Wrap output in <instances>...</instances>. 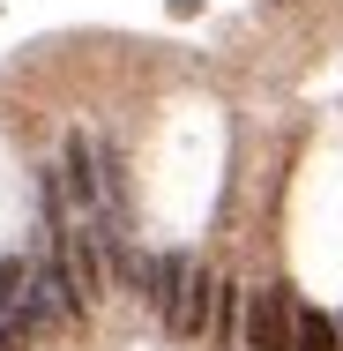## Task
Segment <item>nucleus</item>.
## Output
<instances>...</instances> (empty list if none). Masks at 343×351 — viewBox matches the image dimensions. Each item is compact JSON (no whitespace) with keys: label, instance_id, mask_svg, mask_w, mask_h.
<instances>
[{"label":"nucleus","instance_id":"1","mask_svg":"<svg viewBox=\"0 0 343 351\" xmlns=\"http://www.w3.org/2000/svg\"><path fill=\"white\" fill-rule=\"evenodd\" d=\"M291 337H298V299L283 284L246 291V351H291Z\"/></svg>","mask_w":343,"mask_h":351},{"label":"nucleus","instance_id":"2","mask_svg":"<svg viewBox=\"0 0 343 351\" xmlns=\"http://www.w3.org/2000/svg\"><path fill=\"white\" fill-rule=\"evenodd\" d=\"M216 269H209V262H194V269H187V284H179V306H172V322H164V329H172V337H209V322H216Z\"/></svg>","mask_w":343,"mask_h":351},{"label":"nucleus","instance_id":"3","mask_svg":"<svg viewBox=\"0 0 343 351\" xmlns=\"http://www.w3.org/2000/svg\"><path fill=\"white\" fill-rule=\"evenodd\" d=\"M209 337H216V351L246 344V291H239V284H216V322H209Z\"/></svg>","mask_w":343,"mask_h":351},{"label":"nucleus","instance_id":"4","mask_svg":"<svg viewBox=\"0 0 343 351\" xmlns=\"http://www.w3.org/2000/svg\"><path fill=\"white\" fill-rule=\"evenodd\" d=\"M291 351H343V322L321 314V306H298V337H291Z\"/></svg>","mask_w":343,"mask_h":351},{"label":"nucleus","instance_id":"5","mask_svg":"<svg viewBox=\"0 0 343 351\" xmlns=\"http://www.w3.org/2000/svg\"><path fill=\"white\" fill-rule=\"evenodd\" d=\"M0 351H30V344H23V329H15L8 314H0Z\"/></svg>","mask_w":343,"mask_h":351}]
</instances>
